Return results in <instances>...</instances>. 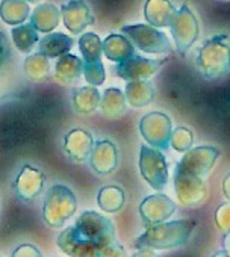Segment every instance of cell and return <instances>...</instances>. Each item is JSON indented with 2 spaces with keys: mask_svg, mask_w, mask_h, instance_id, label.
I'll return each mask as SVG.
<instances>
[{
  "mask_svg": "<svg viewBox=\"0 0 230 257\" xmlns=\"http://www.w3.org/2000/svg\"><path fill=\"white\" fill-rule=\"evenodd\" d=\"M122 32L138 47L149 55H170L171 44L168 37L152 25H131L123 26Z\"/></svg>",
  "mask_w": 230,
  "mask_h": 257,
  "instance_id": "cell-5",
  "label": "cell"
},
{
  "mask_svg": "<svg viewBox=\"0 0 230 257\" xmlns=\"http://www.w3.org/2000/svg\"><path fill=\"white\" fill-rule=\"evenodd\" d=\"M77 210V200L71 189L64 185L52 186L44 197L43 219L52 228H61Z\"/></svg>",
  "mask_w": 230,
  "mask_h": 257,
  "instance_id": "cell-4",
  "label": "cell"
},
{
  "mask_svg": "<svg viewBox=\"0 0 230 257\" xmlns=\"http://www.w3.org/2000/svg\"><path fill=\"white\" fill-rule=\"evenodd\" d=\"M13 74V56L7 37L0 32V98L5 92V85Z\"/></svg>",
  "mask_w": 230,
  "mask_h": 257,
  "instance_id": "cell-30",
  "label": "cell"
},
{
  "mask_svg": "<svg viewBox=\"0 0 230 257\" xmlns=\"http://www.w3.org/2000/svg\"><path fill=\"white\" fill-rule=\"evenodd\" d=\"M61 16L64 26L73 34L79 35L85 32V29L94 25V17L91 14L89 7L83 0H70L61 7Z\"/></svg>",
  "mask_w": 230,
  "mask_h": 257,
  "instance_id": "cell-14",
  "label": "cell"
},
{
  "mask_svg": "<svg viewBox=\"0 0 230 257\" xmlns=\"http://www.w3.org/2000/svg\"><path fill=\"white\" fill-rule=\"evenodd\" d=\"M174 192L182 206H198L207 195V185L203 177L189 174L176 167L174 170Z\"/></svg>",
  "mask_w": 230,
  "mask_h": 257,
  "instance_id": "cell-9",
  "label": "cell"
},
{
  "mask_svg": "<svg viewBox=\"0 0 230 257\" xmlns=\"http://www.w3.org/2000/svg\"><path fill=\"white\" fill-rule=\"evenodd\" d=\"M222 248H224V252H225L227 255H230V233H228V234H224Z\"/></svg>",
  "mask_w": 230,
  "mask_h": 257,
  "instance_id": "cell-36",
  "label": "cell"
},
{
  "mask_svg": "<svg viewBox=\"0 0 230 257\" xmlns=\"http://www.w3.org/2000/svg\"><path fill=\"white\" fill-rule=\"evenodd\" d=\"M125 94L132 107H144L153 100L155 91L149 80H131L126 85Z\"/></svg>",
  "mask_w": 230,
  "mask_h": 257,
  "instance_id": "cell-25",
  "label": "cell"
},
{
  "mask_svg": "<svg viewBox=\"0 0 230 257\" xmlns=\"http://www.w3.org/2000/svg\"><path fill=\"white\" fill-rule=\"evenodd\" d=\"M31 16V7L26 0H2L0 2V19L10 26L23 25Z\"/></svg>",
  "mask_w": 230,
  "mask_h": 257,
  "instance_id": "cell-23",
  "label": "cell"
},
{
  "mask_svg": "<svg viewBox=\"0 0 230 257\" xmlns=\"http://www.w3.org/2000/svg\"><path fill=\"white\" fill-rule=\"evenodd\" d=\"M192 141H194V134H192L191 128L177 127L171 134L170 147L173 150H176L177 153H186L192 147Z\"/></svg>",
  "mask_w": 230,
  "mask_h": 257,
  "instance_id": "cell-31",
  "label": "cell"
},
{
  "mask_svg": "<svg viewBox=\"0 0 230 257\" xmlns=\"http://www.w3.org/2000/svg\"><path fill=\"white\" fill-rule=\"evenodd\" d=\"M215 224L216 228L222 234L230 233V201L222 203L216 210H215Z\"/></svg>",
  "mask_w": 230,
  "mask_h": 257,
  "instance_id": "cell-33",
  "label": "cell"
},
{
  "mask_svg": "<svg viewBox=\"0 0 230 257\" xmlns=\"http://www.w3.org/2000/svg\"><path fill=\"white\" fill-rule=\"evenodd\" d=\"M61 20V10L52 4L38 5L31 14V23L38 32H53Z\"/></svg>",
  "mask_w": 230,
  "mask_h": 257,
  "instance_id": "cell-21",
  "label": "cell"
},
{
  "mask_svg": "<svg viewBox=\"0 0 230 257\" xmlns=\"http://www.w3.org/2000/svg\"><path fill=\"white\" fill-rule=\"evenodd\" d=\"M74 41L65 34H47L38 41V52L46 55L49 59H58L59 56L68 53Z\"/></svg>",
  "mask_w": 230,
  "mask_h": 257,
  "instance_id": "cell-22",
  "label": "cell"
},
{
  "mask_svg": "<svg viewBox=\"0 0 230 257\" xmlns=\"http://www.w3.org/2000/svg\"><path fill=\"white\" fill-rule=\"evenodd\" d=\"M13 255L14 257H40L41 255V252L38 251V248L37 246H34V245H20L14 252H13Z\"/></svg>",
  "mask_w": 230,
  "mask_h": 257,
  "instance_id": "cell-34",
  "label": "cell"
},
{
  "mask_svg": "<svg viewBox=\"0 0 230 257\" xmlns=\"http://www.w3.org/2000/svg\"><path fill=\"white\" fill-rule=\"evenodd\" d=\"M23 73L32 82H44L50 76V62L41 52L29 55L23 62Z\"/></svg>",
  "mask_w": 230,
  "mask_h": 257,
  "instance_id": "cell-26",
  "label": "cell"
},
{
  "mask_svg": "<svg viewBox=\"0 0 230 257\" xmlns=\"http://www.w3.org/2000/svg\"><path fill=\"white\" fill-rule=\"evenodd\" d=\"M195 228L194 219L164 221L149 228L135 240V248L150 249H173L185 245Z\"/></svg>",
  "mask_w": 230,
  "mask_h": 257,
  "instance_id": "cell-2",
  "label": "cell"
},
{
  "mask_svg": "<svg viewBox=\"0 0 230 257\" xmlns=\"http://www.w3.org/2000/svg\"><path fill=\"white\" fill-rule=\"evenodd\" d=\"M170 32L177 53L185 56L200 35L198 20L194 16V13L188 8V5H182V8L176 11L173 22L170 25Z\"/></svg>",
  "mask_w": 230,
  "mask_h": 257,
  "instance_id": "cell-6",
  "label": "cell"
},
{
  "mask_svg": "<svg viewBox=\"0 0 230 257\" xmlns=\"http://www.w3.org/2000/svg\"><path fill=\"white\" fill-rule=\"evenodd\" d=\"M11 35H13L14 46L22 53H29L37 46V43L40 41L38 40V31L34 28L32 23H29V25L23 23V25L16 26L13 29Z\"/></svg>",
  "mask_w": 230,
  "mask_h": 257,
  "instance_id": "cell-28",
  "label": "cell"
},
{
  "mask_svg": "<svg viewBox=\"0 0 230 257\" xmlns=\"http://www.w3.org/2000/svg\"><path fill=\"white\" fill-rule=\"evenodd\" d=\"M128 107L126 94L119 88H107L101 94L100 100V110L106 118L117 119L120 118Z\"/></svg>",
  "mask_w": 230,
  "mask_h": 257,
  "instance_id": "cell-20",
  "label": "cell"
},
{
  "mask_svg": "<svg viewBox=\"0 0 230 257\" xmlns=\"http://www.w3.org/2000/svg\"><path fill=\"white\" fill-rule=\"evenodd\" d=\"M168 61V58L165 59H146V58H140L138 55L119 62V65L115 67V73H117L119 77L131 82V80H149L152 76H155L162 67L164 64Z\"/></svg>",
  "mask_w": 230,
  "mask_h": 257,
  "instance_id": "cell-11",
  "label": "cell"
},
{
  "mask_svg": "<svg viewBox=\"0 0 230 257\" xmlns=\"http://www.w3.org/2000/svg\"><path fill=\"white\" fill-rule=\"evenodd\" d=\"M89 165L94 173L100 176L110 174L119 165V150L112 141L101 140L94 143L89 155Z\"/></svg>",
  "mask_w": 230,
  "mask_h": 257,
  "instance_id": "cell-15",
  "label": "cell"
},
{
  "mask_svg": "<svg viewBox=\"0 0 230 257\" xmlns=\"http://www.w3.org/2000/svg\"><path fill=\"white\" fill-rule=\"evenodd\" d=\"M222 194L230 201V173H227L225 177L222 179Z\"/></svg>",
  "mask_w": 230,
  "mask_h": 257,
  "instance_id": "cell-35",
  "label": "cell"
},
{
  "mask_svg": "<svg viewBox=\"0 0 230 257\" xmlns=\"http://www.w3.org/2000/svg\"><path fill=\"white\" fill-rule=\"evenodd\" d=\"M195 65L200 74L209 80L227 76L230 73V37L219 34L204 41L198 50Z\"/></svg>",
  "mask_w": 230,
  "mask_h": 257,
  "instance_id": "cell-3",
  "label": "cell"
},
{
  "mask_svg": "<svg viewBox=\"0 0 230 257\" xmlns=\"http://www.w3.org/2000/svg\"><path fill=\"white\" fill-rule=\"evenodd\" d=\"M26 2H29V4H35V5H37V4L40 2V0H26Z\"/></svg>",
  "mask_w": 230,
  "mask_h": 257,
  "instance_id": "cell-37",
  "label": "cell"
},
{
  "mask_svg": "<svg viewBox=\"0 0 230 257\" xmlns=\"http://www.w3.org/2000/svg\"><path fill=\"white\" fill-rule=\"evenodd\" d=\"M98 86L89 85L77 88L73 92V107L77 113H91L97 107H100L101 94L97 89Z\"/></svg>",
  "mask_w": 230,
  "mask_h": 257,
  "instance_id": "cell-24",
  "label": "cell"
},
{
  "mask_svg": "<svg viewBox=\"0 0 230 257\" xmlns=\"http://www.w3.org/2000/svg\"><path fill=\"white\" fill-rule=\"evenodd\" d=\"M140 132L146 143L161 152L170 149L173 122L171 118L164 112H149L140 121Z\"/></svg>",
  "mask_w": 230,
  "mask_h": 257,
  "instance_id": "cell-8",
  "label": "cell"
},
{
  "mask_svg": "<svg viewBox=\"0 0 230 257\" xmlns=\"http://www.w3.org/2000/svg\"><path fill=\"white\" fill-rule=\"evenodd\" d=\"M218 158H219V150L215 147H210V146L194 147V149H189L182 156V159L177 164V168L204 179L212 170V167L215 165Z\"/></svg>",
  "mask_w": 230,
  "mask_h": 257,
  "instance_id": "cell-10",
  "label": "cell"
},
{
  "mask_svg": "<svg viewBox=\"0 0 230 257\" xmlns=\"http://www.w3.org/2000/svg\"><path fill=\"white\" fill-rule=\"evenodd\" d=\"M222 2H230V0H222Z\"/></svg>",
  "mask_w": 230,
  "mask_h": 257,
  "instance_id": "cell-38",
  "label": "cell"
},
{
  "mask_svg": "<svg viewBox=\"0 0 230 257\" xmlns=\"http://www.w3.org/2000/svg\"><path fill=\"white\" fill-rule=\"evenodd\" d=\"M83 74V61L71 53H65L56 59L55 64V79L59 83L71 85L79 80Z\"/></svg>",
  "mask_w": 230,
  "mask_h": 257,
  "instance_id": "cell-19",
  "label": "cell"
},
{
  "mask_svg": "<svg viewBox=\"0 0 230 257\" xmlns=\"http://www.w3.org/2000/svg\"><path fill=\"white\" fill-rule=\"evenodd\" d=\"M79 50H80V53L83 56V62L101 61L103 41L98 38V35L86 32L79 40Z\"/></svg>",
  "mask_w": 230,
  "mask_h": 257,
  "instance_id": "cell-29",
  "label": "cell"
},
{
  "mask_svg": "<svg viewBox=\"0 0 230 257\" xmlns=\"http://www.w3.org/2000/svg\"><path fill=\"white\" fill-rule=\"evenodd\" d=\"M103 53L112 62H123L137 55L135 44L123 34H110L103 41Z\"/></svg>",
  "mask_w": 230,
  "mask_h": 257,
  "instance_id": "cell-18",
  "label": "cell"
},
{
  "mask_svg": "<svg viewBox=\"0 0 230 257\" xmlns=\"http://www.w3.org/2000/svg\"><path fill=\"white\" fill-rule=\"evenodd\" d=\"M140 173L146 183L156 192L165 189L168 183V165L161 150L149 146H141L140 152Z\"/></svg>",
  "mask_w": 230,
  "mask_h": 257,
  "instance_id": "cell-7",
  "label": "cell"
},
{
  "mask_svg": "<svg viewBox=\"0 0 230 257\" xmlns=\"http://www.w3.org/2000/svg\"><path fill=\"white\" fill-rule=\"evenodd\" d=\"M176 11L170 0H147L144 5V19L155 28H170Z\"/></svg>",
  "mask_w": 230,
  "mask_h": 257,
  "instance_id": "cell-17",
  "label": "cell"
},
{
  "mask_svg": "<svg viewBox=\"0 0 230 257\" xmlns=\"http://www.w3.org/2000/svg\"><path fill=\"white\" fill-rule=\"evenodd\" d=\"M94 147V140L83 128H73L64 138V152L74 162H85Z\"/></svg>",
  "mask_w": 230,
  "mask_h": 257,
  "instance_id": "cell-16",
  "label": "cell"
},
{
  "mask_svg": "<svg viewBox=\"0 0 230 257\" xmlns=\"http://www.w3.org/2000/svg\"><path fill=\"white\" fill-rule=\"evenodd\" d=\"M44 173L32 165H23L14 179V191L23 201H34L44 188Z\"/></svg>",
  "mask_w": 230,
  "mask_h": 257,
  "instance_id": "cell-13",
  "label": "cell"
},
{
  "mask_svg": "<svg viewBox=\"0 0 230 257\" xmlns=\"http://www.w3.org/2000/svg\"><path fill=\"white\" fill-rule=\"evenodd\" d=\"M83 76L85 80L89 85L100 86L104 83V67L101 61H94V62H83Z\"/></svg>",
  "mask_w": 230,
  "mask_h": 257,
  "instance_id": "cell-32",
  "label": "cell"
},
{
  "mask_svg": "<svg viewBox=\"0 0 230 257\" xmlns=\"http://www.w3.org/2000/svg\"><path fill=\"white\" fill-rule=\"evenodd\" d=\"M125 201H126V195L120 186H112V185L103 186L97 195L98 207L106 213H115L122 210L125 206Z\"/></svg>",
  "mask_w": 230,
  "mask_h": 257,
  "instance_id": "cell-27",
  "label": "cell"
},
{
  "mask_svg": "<svg viewBox=\"0 0 230 257\" xmlns=\"http://www.w3.org/2000/svg\"><path fill=\"white\" fill-rule=\"evenodd\" d=\"M59 249L73 257H119L125 255V246L117 240L113 222L86 210L76 218L73 227L65 228L56 240Z\"/></svg>",
  "mask_w": 230,
  "mask_h": 257,
  "instance_id": "cell-1",
  "label": "cell"
},
{
  "mask_svg": "<svg viewBox=\"0 0 230 257\" xmlns=\"http://www.w3.org/2000/svg\"><path fill=\"white\" fill-rule=\"evenodd\" d=\"M174 212L176 203L161 192L146 197L140 204V216L147 227L168 221L174 215Z\"/></svg>",
  "mask_w": 230,
  "mask_h": 257,
  "instance_id": "cell-12",
  "label": "cell"
}]
</instances>
